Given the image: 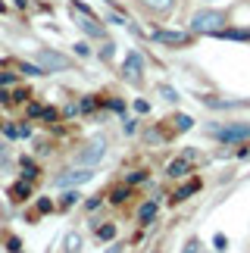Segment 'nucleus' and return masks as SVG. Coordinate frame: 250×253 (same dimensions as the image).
I'll return each mask as SVG.
<instances>
[{"label":"nucleus","mask_w":250,"mask_h":253,"mask_svg":"<svg viewBox=\"0 0 250 253\" xmlns=\"http://www.w3.org/2000/svg\"><path fill=\"white\" fill-rule=\"evenodd\" d=\"M225 28H228V16L219 13V9H200L191 19V32L194 35H222Z\"/></svg>","instance_id":"1"},{"label":"nucleus","mask_w":250,"mask_h":253,"mask_svg":"<svg viewBox=\"0 0 250 253\" xmlns=\"http://www.w3.org/2000/svg\"><path fill=\"white\" fill-rule=\"evenodd\" d=\"M103 153H107V141L94 138V141L84 144V147H79V153H75V166H97V163L103 160Z\"/></svg>","instance_id":"2"},{"label":"nucleus","mask_w":250,"mask_h":253,"mask_svg":"<svg viewBox=\"0 0 250 253\" xmlns=\"http://www.w3.org/2000/svg\"><path fill=\"white\" fill-rule=\"evenodd\" d=\"M94 178V169L91 166H72V169H66V172H60L53 178V184L56 188H75V184H84V181H91Z\"/></svg>","instance_id":"3"},{"label":"nucleus","mask_w":250,"mask_h":253,"mask_svg":"<svg viewBox=\"0 0 250 253\" xmlns=\"http://www.w3.org/2000/svg\"><path fill=\"white\" fill-rule=\"evenodd\" d=\"M213 138H219L222 144H238L250 138V125H222V128H209Z\"/></svg>","instance_id":"4"},{"label":"nucleus","mask_w":250,"mask_h":253,"mask_svg":"<svg viewBox=\"0 0 250 253\" xmlns=\"http://www.w3.org/2000/svg\"><path fill=\"white\" fill-rule=\"evenodd\" d=\"M122 75L128 79L131 84H141L144 79V60H141V53L138 50H131L128 56H125V63H122Z\"/></svg>","instance_id":"5"},{"label":"nucleus","mask_w":250,"mask_h":253,"mask_svg":"<svg viewBox=\"0 0 250 253\" xmlns=\"http://www.w3.org/2000/svg\"><path fill=\"white\" fill-rule=\"evenodd\" d=\"M38 66L47 72V69H69V60L66 56H60V53H50V50H38Z\"/></svg>","instance_id":"6"},{"label":"nucleus","mask_w":250,"mask_h":253,"mask_svg":"<svg viewBox=\"0 0 250 253\" xmlns=\"http://www.w3.org/2000/svg\"><path fill=\"white\" fill-rule=\"evenodd\" d=\"M172 3H175V0H138V6L150 16H166L172 9Z\"/></svg>","instance_id":"7"},{"label":"nucleus","mask_w":250,"mask_h":253,"mask_svg":"<svg viewBox=\"0 0 250 253\" xmlns=\"http://www.w3.org/2000/svg\"><path fill=\"white\" fill-rule=\"evenodd\" d=\"M153 41L160 44H191L188 32H153Z\"/></svg>","instance_id":"8"},{"label":"nucleus","mask_w":250,"mask_h":253,"mask_svg":"<svg viewBox=\"0 0 250 253\" xmlns=\"http://www.w3.org/2000/svg\"><path fill=\"white\" fill-rule=\"evenodd\" d=\"M79 9H82V13H84V19H82V22H79V25H82V28H84V32H88V35H91V38H103V28H100V25H97V22H94V19L88 16V9H84V6H79Z\"/></svg>","instance_id":"9"},{"label":"nucleus","mask_w":250,"mask_h":253,"mask_svg":"<svg viewBox=\"0 0 250 253\" xmlns=\"http://www.w3.org/2000/svg\"><path fill=\"white\" fill-rule=\"evenodd\" d=\"M153 216H157V200H147V203L138 210V219H141V222H150Z\"/></svg>","instance_id":"10"},{"label":"nucleus","mask_w":250,"mask_h":253,"mask_svg":"<svg viewBox=\"0 0 250 253\" xmlns=\"http://www.w3.org/2000/svg\"><path fill=\"white\" fill-rule=\"evenodd\" d=\"M6 138H25V134H32V128L28 125H6Z\"/></svg>","instance_id":"11"},{"label":"nucleus","mask_w":250,"mask_h":253,"mask_svg":"<svg viewBox=\"0 0 250 253\" xmlns=\"http://www.w3.org/2000/svg\"><path fill=\"white\" fill-rule=\"evenodd\" d=\"M169 175H172V178H181V175H188V160H175V163L169 166Z\"/></svg>","instance_id":"12"},{"label":"nucleus","mask_w":250,"mask_h":253,"mask_svg":"<svg viewBox=\"0 0 250 253\" xmlns=\"http://www.w3.org/2000/svg\"><path fill=\"white\" fill-rule=\"evenodd\" d=\"M79 250H82V238L75 235V231H72V235H66V253H79Z\"/></svg>","instance_id":"13"},{"label":"nucleus","mask_w":250,"mask_h":253,"mask_svg":"<svg viewBox=\"0 0 250 253\" xmlns=\"http://www.w3.org/2000/svg\"><path fill=\"white\" fill-rule=\"evenodd\" d=\"M28 191H32V188H28V181L13 184V197H16V200H25V197H28Z\"/></svg>","instance_id":"14"},{"label":"nucleus","mask_w":250,"mask_h":253,"mask_svg":"<svg viewBox=\"0 0 250 253\" xmlns=\"http://www.w3.org/2000/svg\"><path fill=\"white\" fill-rule=\"evenodd\" d=\"M157 91L163 94V100H169V103H175V100H178V94H175V91H172V87H169V84H160V87H157Z\"/></svg>","instance_id":"15"},{"label":"nucleus","mask_w":250,"mask_h":253,"mask_svg":"<svg viewBox=\"0 0 250 253\" xmlns=\"http://www.w3.org/2000/svg\"><path fill=\"white\" fill-rule=\"evenodd\" d=\"M97 235H100L103 241H110V238H116V225H100V228H97Z\"/></svg>","instance_id":"16"},{"label":"nucleus","mask_w":250,"mask_h":253,"mask_svg":"<svg viewBox=\"0 0 250 253\" xmlns=\"http://www.w3.org/2000/svg\"><path fill=\"white\" fill-rule=\"evenodd\" d=\"M194 191H197V181H191V184H185V188H181V191L175 194V200H185L188 194H194Z\"/></svg>","instance_id":"17"},{"label":"nucleus","mask_w":250,"mask_h":253,"mask_svg":"<svg viewBox=\"0 0 250 253\" xmlns=\"http://www.w3.org/2000/svg\"><path fill=\"white\" fill-rule=\"evenodd\" d=\"M113 47H116V44H113V41H107V44L100 47V56H103V60H110V56H113Z\"/></svg>","instance_id":"18"},{"label":"nucleus","mask_w":250,"mask_h":253,"mask_svg":"<svg viewBox=\"0 0 250 253\" xmlns=\"http://www.w3.org/2000/svg\"><path fill=\"white\" fill-rule=\"evenodd\" d=\"M125 197H128V191H125V188H119V191H113V200H116V203H122Z\"/></svg>","instance_id":"19"},{"label":"nucleus","mask_w":250,"mask_h":253,"mask_svg":"<svg viewBox=\"0 0 250 253\" xmlns=\"http://www.w3.org/2000/svg\"><path fill=\"white\" fill-rule=\"evenodd\" d=\"M75 53H82V56H88V44H84V41H79V44H75Z\"/></svg>","instance_id":"20"},{"label":"nucleus","mask_w":250,"mask_h":253,"mask_svg":"<svg viewBox=\"0 0 250 253\" xmlns=\"http://www.w3.org/2000/svg\"><path fill=\"white\" fill-rule=\"evenodd\" d=\"M38 210H41V212H50L53 203H50V200H41V203H38Z\"/></svg>","instance_id":"21"},{"label":"nucleus","mask_w":250,"mask_h":253,"mask_svg":"<svg viewBox=\"0 0 250 253\" xmlns=\"http://www.w3.org/2000/svg\"><path fill=\"white\" fill-rule=\"evenodd\" d=\"M138 181H144V172H134V175H128V184H138Z\"/></svg>","instance_id":"22"},{"label":"nucleus","mask_w":250,"mask_h":253,"mask_svg":"<svg viewBox=\"0 0 250 253\" xmlns=\"http://www.w3.org/2000/svg\"><path fill=\"white\" fill-rule=\"evenodd\" d=\"M213 244H216V250H222V247H225V235H216Z\"/></svg>","instance_id":"23"},{"label":"nucleus","mask_w":250,"mask_h":253,"mask_svg":"<svg viewBox=\"0 0 250 253\" xmlns=\"http://www.w3.org/2000/svg\"><path fill=\"white\" fill-rule=\"evenodd\" d=\"M197 247H200L197 241H188V247H185V253H197Z\"/></svg>","instance_id":"24"},{"label":"nucleus","mask_w":250,"mask_h":253,"mask_svg":"<svg viewBox=\"0 0 250 253\" xmlns=\"http://www.w3.org/2000/svg\"><path fill=\"white\" fill-rule=\"evenodd\" d=\"M110 253H119V247H113V250H110Z\"/></svg>","instance_id":"25"},{"label":"nucleus","mask_w":250,"mask_h":253,"mask_svg":"<svg viewBox=\"0 0 250 253\" xmlns=\"http://www.w3.org/2000/svg\"><path fill=\"white\" fill-rule=\"evenodd\" d=\"M0 157H3V147H0Z\"/></svg>","instance_id":"26"}]
</instances>
